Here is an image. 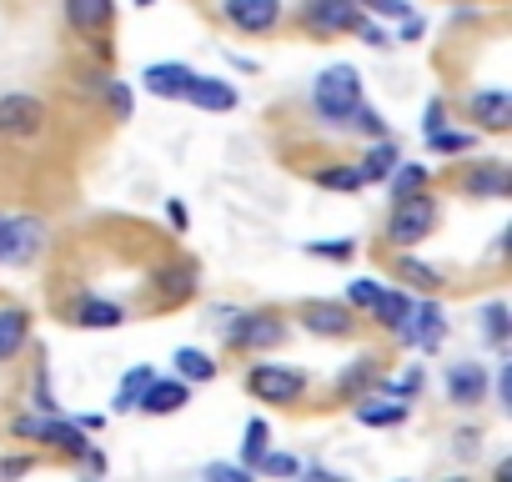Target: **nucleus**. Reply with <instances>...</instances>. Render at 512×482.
Instances as JSON below:
<instances>
[{"label": "nucleus", "mask_w": 512, "mask_h": 482, "mask_svg": "<svg viewBox=\"0 0 512 482\" xmlns=\"http://www.w3.org/2000/svg\"><path fill=\"white\" fill-rule=\"evenodd\" d=\"M357 36H362V41H367V46H377V51H382V46H392V36H387V31H382V26H372V21H367V16H362V21H357Z\"/></svg>", "instance_id": "42"}, {"label": "nucleus", "mask_w": 512, "mask_h": 482, "mask_svg": "<svg viewBox=\"0 0 512 482\" xmlns=\"http://www.w3.org/2000/svg\"><path fill=\"white\" fill-rule=\"evenodd\" d=\"M377 362H382V357L362 352L352 367H342V377H337V392H342V402H357V397H367V392H372V382H377Z\"/></svg>", "instance_id": "24"}, {"label": "nucleus", "mask_w": 512, "mask_h": 482, "mask_svg": "<svg viewBox=\"0 0 512 482\" xmlns=\"http://www.w3.org/2000/svg\"><path fill=\"white\" fill-rule=\"evenodd\" d=\"M221 16L246 36H267L282 21V0H221Z\"/></svg>", "instance_id": "10"}, {"label": "nucleus", "mask_w": 512, "mask_h": 482, "mask_svg": "<svg viewBox=\"0 0 512 482\" xmlns=\"http://www.w3.org/2000/svg\"><path fill=\"white\" fill-rule=\"evenodd\" d=\"M497 402L512 407V357H502V367H497Z\"/></svg>", "instance_id": "43"}, {"label": "nucleus", "mask_w": 512, "mask_h": 482, "mask_svg": "<svg viewBox=\"0 0 512 482\" xmlns=\"http://www.w3.org/2000/svg\"><path fill=\"white\" fill-rule=\"evenodd\" d=\"M397 342H407V347H417V352H437L442 342H447V312L437 307V302H412V317H407V327L397 332Z\"/></svg>", "instance_id": "8"}, {"label": "nucleus", "mask_w": 512, "mask_h": 482, "mask_svg": "<svg viewBox=\"0 0 512 482\" xmlns=\"http://www.w3.org/2000/svg\"><path fill=\"white\" fill-rule=\"evenodd\" d=\"M0 257H6V211H0Z\"/></svg>", "instance_id": "47"}, {"label": "nucleus", "mask_w": 512, "mask_h": 482, "mask_svg": "<svg viewBox=\"0 0 512 482\" xmlns=\"http://www.w3.org/2000/svg\"><path fill=\"white\" fill-rule=\"evenodd\" d=\"M156 377V367L151 362H141V367H131L126 377H121V387H116V412H136V402H141V392H146V382Z\"/></svg>", "instance_id": "28"}, {"label": "nucleus", "mask_w": 512, "mask_h": 482, "mask_svg": "<svg viewBox=\"0 0 512 482\" xmlns=\"http://www.w3.org/2000/svg\"><path fill=\"white\" fill-rule=\"evenodd\" d=\"M71 322L86 327V332H106V327H121V322H126V307L111 302V297H81V302L71 307Z\"/></svg>", "instance_id": "20"}, {"label": "nucleus", "mask_w": 512, "mask_h": 482, "mask_svg": "<svg viewBox=\"0 0 512 482\" xmlns=\"http://www.w3.org/2000/svg\"><path fill=\"white\" fill-rule=\"evenodd\" d=\"M352 6H357L362 16H377V21H407V16H412L407 0H352Z\"/></svg>", "instance_id": "37"}, {"label": "nucleus", "mask_w": 512, "mask_h": 482, "mask_svg": "<svg viewBox=\"0 0 512 482\" xmlns=\"http://www.w3.org/2000/svg\"><path fill=\"white\" fill-rule=\"evenodd\" d=\"M267 447H272V427H267V417H251L246 432H241V467L251 472V462L262 457Z\"/></svg>", "instance_id": "30"}, {"label": "nucleus", "mask_w": 512, "mask_h": 482, "mask_svg": "<svg viewBox=\"0 0 512 482\" xmlns=\"http://www.w3.org/2000/svg\"><path fill=\"white\" fill-rule=\"evenodd\" d=\"M397 277L412 282L417 292H437V287H442V272L427 267V262H417V257H402V262H397Z\"/></svg>", "instance_id": "32"}, {"label": "nucleus", "mask_w": 512, "mask_h": 482, "mask_svg": "<svg viewBox=\"0 0 512 482\" xmlns=\"http://www.w3.org/2000/svg\"><path fill=\"white\" fill-rule=\"evenodd\" d=\"M357 422L362 427H402L407 422V402L382 397V392H367V397H357Z\"/></svg>", "instance_id": "21"}, {"label": "nucleus", "mask_w": 512, "mask_h": 482, "mask_svg": "<svg viewBox=\"0 0 512 482\" xmlns=\"http://www.w3.org/2000/svg\"><path fill=\"white\" fill-rule=\"evenodd\" d=\"M362 101V71L357 66H327L312 81V111L327 126H347V111Z\"/></svg>", "instance_id": "1"}, {"label": "nucleus", "mask_w": 512, "mask_h": 482, "mask_svg": "<svg viewBox=\"0 0 512 482\" xmlns=\"http://www.w3.org/2000/svg\"><path fill=\"white\" fill-rule=\"evenodd\" d=\"M477 447H482V432L472 427V432H457V457H477Z\"/></svg>", "instance_id": "45"}, {"label": "nucleus", "mask_w": 512, "mask_h": 482, "mask_svg": "<svg viewBox=\"0 0 512 482\" xmlns=\"http://www.w3.org/2000/svg\"><path fill=\"white\" fill-rule=\"evenodd\" d=\"M302 21L317 36H352L362 11L352 6V0H302Z\"/></svg>", "instance_id": "9"}, {"label": "nucleus", "mask_w": 512, "mask_h": 482, "mask_svg": "<svg viewBox=\"0 0 512 482\" xmlns=\"http://www.w3.org/2000/svg\"><path fill=\"white\" fill-rule=\"evenodd\" d=\"M347 126H352V131H362V136H372V141H377V136H387V121H382L367 101H357V106L347 111Z\"/></svg>", "instance_id": "38"}, {"label": "nucleus", "mask_w": 512, "mask_h": 482, "mask_svg": "<svg viewBox=\"0 0 512 482\" xmlns=\"http://www.w3.org/2000/svg\"><path fill=\"white\" fill-rule=\"evenodd\" d=\"M191 66H181V61H156V66H146L141 71V86L151 91V96H161V101H186V86H191Z\"/></svg>", "instance_id": "15"}, {"label": "nucleus", "mask_w": 512, "mask_h": 482, "mask_svg": "<svg viewBox=\"0 0 512 482\" xmlns=\"http://www.w3.org/2000/svg\"><path fill=\"white\" fill-rule=\"evenodd\" d=\"M176 377L181 382H191V387H206V382H216V362L201 352V347H176Z\"/></svg>", "instance_id": "26"}, {"label": "nucleus", "mask_w": 512, "mask_h": 482, "mask_svg": "<svg viewBox=\"0 0 512 482\" xmlns=\"http://www.w3.org/2000/svg\"><path fill=\"white\" fill-rule=\"evenodd\" d=\"M101 96H106V106L121 116V121H131V91L116 81V76H106V86H101Z\"/></svg>", "instance_id": "39"}, {"label": "nucleus", "mask_w": 512, "mask_h": 482, "mask_svg": "<svg viewBox=\"0 0 512 482\" xmlns=\"http://www.w3.org/2000/svg\"><path fill=\"white\" fill-rule=\"evenodd\" d=\"M407 317H412V297H407V292L382 287V292H377V302H372V322H377V327H387V332H402V327H407Z\"/></svg>", "instance_id": "25"}, {"label": "nucleus", "mask_w": 512, "mask_h": 482, "mask_svg": "<svg viewBox=\"0 0 512 482\" xmlns=\"http://www.w3.org/2000/svg\"><path fill=\"white\" fill-rule=\"evenodd\" d=\"M397 161H402V141L387 131V136H377V141L367 146V156H362L357 171H362V181H387V171H392Z\"/></svg>", "instance_id": "23"}, {"label": "nucleus", "mask_w": 512, "mask_h": 482, "mask_svg": "<svg viewBox=\"0 0 512 482\" xmlns=\"http://www.w3.org/2000/svg\"><path fill=\"white\" fill-rule=\"evenodd\" d=\"M487 387H492V377H487V367L482 362H452L447 367V402L452 407H477V402H487Z\"/></svg>", "instance_id": "11"}, {"label": "nucleus", "mask_w": 512, "mask_h": 482, "mask_svg": "<svg viewBox=\"0 0 512 482\" xmlns=\"http://www.w3.org/2000/svg\"><path fill=\"white\" fill-rule=\"evenodd\" d=\"M186 101L196 106V111H236V86L231 81H221V76H191V86H186Z\"/></svg>", "instance_id": "18"}, {"label": "nucleus", "mask_w": 512, "mask_h": 482, "mask_svg": "<svg viewBox=\"0 0 512 482\" xmlns=\"http://www.w3.org/2000/svg\"><path fill=\"white\" fill-rule=\"evenodd\" d=\"M191 297H196V267L191 262H171V267L156 272V302L161 307H181Z\"/></svg>", "instance_id": "19"}, {"label": "nucleus", "mask_w": 512, "mask_h": 482, "mask_svg": "<svg viewBox=\"0 0 512 482\" xmlns=\"http://www.w3.org/2000/svg\"><path fill=\"white\" fill-rule=\"evenodd\" d=\"M41 247H46L41 216H6V257H0V267H31Z\"/></svg>", "instance_id": "7"}, {"label": "nucleus", "mask_w": 512, "mask_h": 482, "mask_svg": "<svg viewBox=\"0 0 512 482\" xmlns=\"http://www.w3.org/2000/svg\"><path fill=\"white\" fill-rule=\"evenodd\" d=\"M166 221H171L176 231H186V226H191V216H186V201H176V196H171V201H166Z\"/></svg>", "instance_id": "44"}, {"label": "nucleus", "mask_w": 512, "mask_h": 482, "mask_svg": "<svg viewBox=\"0 0 512 482\" xmlns=\"http://www.w3.org/2000/svg\"><path fill=\"white\" fill-rule=\"evenodd\" d=\"M21 472H31V457H6L0 462V477H21Z\"/></svg>", "instance_id": "46"}, {"label": "nucleus", "mask_w": 512, "mask_h": 482, "mask_svg": "<svg viewBox=\"0 0 512 482\" xmlns=\"http://www.w3.org/2000/svg\"><path fill=\"white\" fill-rule=\"evenodd\" d=\"M302 327L317 332V337H352L357 312H352L347 302H307V307H302Z\"/></svg>", "instance_id": "14"}, {"label": "nucleus", "mask_w": 512, "mask_h": 482, "mask_svg": "<svg viewBox=\"0 0 512 482\" xmlns=\"http://www.w3.org/2000/svg\"><path fill=\"white\" fill-rule=\"evenodd\" d=\"M357 241L352 236H332V241H307V257H322V262H352Z\"/></svg>", "instance_id": "35"}, {"label": "nucleus", "mask_w": 512, "mask_h": 482, "mask_svg": "<svg viewBox=\"0 0 512 482\" xmlns=\"http://www.w3.org/2000/svg\"><path fill=\"white\" fill-rule=\"evenodd\" d=\"M447 126V106H442V96H432L427 106H422V136H432V131H442Z\"/></svg>", "instance_id": "40"}, {"label": "nucleus", "mask_w": 512, "mask_h": 482, "mask_svg": "<svg viewBox=\"0 0 512 482\" xmlns=\"http://www.w3.org/2000/svg\"><path fill=\"white\" fill-rule=\"evenodd\" d=\"M186 402H191V382H181V377H151L146 392H141V402H136V412H146V417H171V412H181Z\"/></svg>", "instance_id": "13"}, {"label": "nucleus", "mask_w": 512, "mask_h": 482, "mask_svg": "<svg viewBox=\"0 0 512 482\" xmlns=\"http://www.w3.org/2000/svg\"><path fill=\"white\" fill-rule=\"evenodd\" d=\"M477 146V131H432L427 136V151H437V156H462V151H472Z\"/></svg>", "instance_id": "31"}, {"label": "nucleus", "mask_w": 512, "mask_h": 482, "mask_svg": "<svg viewBox=\"0 0 512 482\" xmlns=\"http://www.w3.org/2000/svg\"><path fill=\"white\" fill-rule=\"evenodd\" d=\"M427 176H432L427 166H417V161H397V166L387 171V191H392V201H397V196L422 191V186H427Z\"/></svg>", "instance_id": "29"}, {"label": "nucleus", "mask_w": 512, "mask_h": 482, "mask_svg": "<svg viewBox=\"0 0 512 482\" xmlns=\"http://www.w3.org/2000/svg\"><path fill=\"white\" fill-rule=\"evenodd\" d=\"M467 121H477V131H492V136H502V131H512V96L507 91H472L467 96Z\"/></svg>", "instance_id": "12"}, {"label": "nucleus", "mask_w": 512, "mask_h": 482, "mask_svg": "<svg viewBox=\"0 0 512 482\" xmlns=\"http://www.w3.org/2000/svg\"><path fill=\"white\" fill-rule=\"evenodd\" d=\"M11 437H21V442H51V447L66 452V457H81V452L91 447V432H86L81 422L56 417V412H21V417L11 422Z\"/></svg>", "instance_id": "2"}, {"label": "nucleus", "mask_w": 512, "mask_h": 482, "mask_svg": "<svg viewBox=\"0 0 512 482\" xmlns=\"http://www.w3.org/2000/svg\"><path fill=\"white\" fill-rule=\"evenodd\" d=\"M437 226V201L432 191H412V196H397L392 201V216H387V241L392 247H417V241H427Z\"/></svg>", "instance_id": "3"}, {"label": "nucleus", "mask_w": 512, "mask_h": 482, "mask_svg": "<svg viewBox=\"0 0 512 482\" xmlns=\"http://www.w3.org/2000/svg\"><path fill=\"white\" fill-rule=\"evenodd\" d=\"M136 6H141V11H151V6H156V0H136Z\"/></svg>", "instance_id": "48"}, {"label": "nucleus", "mask_w": 512, "mask_h": 482, "mask_svg": "<svg viewBox=\"0 0 512 482\" xmlns=\"http://www.w3.org/2000/svg\"><path fill=\"white\" fill-rule=\"evenodd\" d=\"M312 181H317V186H327V191H362V186H367L357 166H327V171H317Z\"/></svg>", "instance_id": "34"}, {"label": "nucleus", "mask_w": 512, "mask_h": 482, "mask_svg": "<svg viewBox=\"0 0 512 482\" xmlns=\"http://www.w3.org/2000/svg\"><path fill=\"white\" fill-rule=\"evenodd\" d=\"M66 21L81 36H106L116 26V0H66Z\"/></svg>", "instance_id": "16"}, {"label": "nucleus", "mask_w": 512, "mask_h": 482, "mask_svg": "<svg viewBox=\"0 0 512 482\" xmlns=\"http://www.w3.org/2000/svg\"><path fill=\"white\" fill-rule=\"evenodd\" d=\"M246 392H251L256 402H277V407H287V402H302V392H307V372L282 367V362H256V367L246 372Z\"/></svg>", "instance_id": "5"}, {"label": "nucleus", "mask_w": 512, "mask_h": 482, "mask_svg": "<svg viewBox=\"0 0 512 482\" xmlns=\"http://www.w3.org/2000/svg\"><path fill=\"white\" fill-rule=\"evenodd\" d=\"M26 342H31V312L26 307H0V362L21 357Z\"/></svg>", "instance_id": "22"}, {"label": "nucleus", "mask_w": 512, "mask_h": 482, "mask_svg": "<svg viewBox=\"0 0 512 482\" xmlns=\"http://www.w3.org/2000/svg\"><path fill=\"white\" fill-rule=\"evenodd\" d=\"M477 322H482V342L502 352L507 337H512V307H507V302H487V307L477 312Z\"/></svg>", "instance_id": "27"}, {"label": "nucleus", "mask_w": 512, "mask_h": 482, "mask_svg": "<svg viewBox=\"0 0 512 482\" xmlns=\"http://www.w3.org/2000/svg\"><path fill=\"white\" fill-rule=\"evenodd\" d=\"M297 472H302V462L287 457V452H272V447L251 462V477H297Z\"/></svg>", "instance_id": "33"}, {"label": "nucleus", "mask_w": 512, "mask_h": 482, "mask_svg": "<svg viewBox=\"0 0 512 482\" xmlns=\"http://www.w3.org/2000/svg\"><path fill=\"white\" fill-rule=\"evenodd\" d=\"M221 337H226L231 352H272V347H282L287 327H282L277 312H231Z\"/></svg>", "instance_id": "4"}, {"label": "nucleus", "mask_w": 512, "mask_h": 482, "mask_svg": "<svg viewBox=\"0 0 512 482\" xmlns=\"http://www.w3.org/2000/svg\"><path fill=\"white\" fill-rule=\"evenodd\" d=\"M46 126V106L31 91H11L0 96V141H31Z\"/></svg>", "instance_id": "6"}, {"label": "nucleus", "mask_w": 512, "mask_h": 482, "mask_svg": "<svg viewBox=\"0 0 512 482\" xmlns=\"http://www.w3.org/2000/svg\"><path fill=\"white\" fill-rule=\"evenodd\" d=\"M377 292H382V282H377V277H352V282H347V297H342V302H347L352 312H372Z\"/></svg>", "instance_id": "36"}, {"label": "nucleus", "mask_w": 512, "mask_h": 482, "mask_svg": "<svg viewBox=\"0 0 512 482\" xmlns=\"http://www.w3.org/2000/svg\"><path fill=\"white\" fill-rule=\"evenodd\" d=\"M462 191H467V196H477V201H502V196L512 191V176H507V166H502V161H472V171H467Z\"/></svg>", "instance_id": "17"}, {"label": "nucleus", "mask_w": 512, "mask_h": 482, "mask_svg": "<svg viewBox=\"0 0 512 482\" xmlns=\"http://www.w3.org/2000/svg\"><path fill=\"white\" fill-rule=\"evenodd\" d=\"M206 477H211V482H251V472H246L241 462H236V467H231V462H206Z\"/></svg>", "instance_id": "41"}]
</instances>
